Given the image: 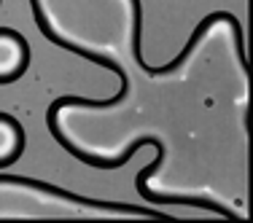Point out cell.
Segmentation results:
<instances>
[{"mask_svg":"<svg viewBox=\"0 0 253 223\" xmlns=\"http://www.w3.org/2000/svg\"><path fill=\"white\" fill-rule=\"evenodd\" d=\"M132 215L167 221L165 213L148 207L94 202L49 183L0 175V218H132Z\"/></svg>","mask_w":253,"mask_h":223,"instance_id":"6da1fadb","label":"cell"},{"mask_svg":"<svg viewBox=\"0 0 253 223\" xmlns=\"http://www.w3.org/2000/svg\"><path fill=\"white\" fill-rule=\"evenodd\" d=\"M30 68V43L22 33L0 27V86L19 81Z\"/></svg>","mask_w":253,"mask_h":223,"instance_id":"7a4b0ae2","label":"cell"},{"mask_svg":"<svg viewBox=\"0 0 253 223\" xmlns=\"http://www.w3.org/2000/svg\"><path fill=\"white\" fill-rule=\"evenodd\" d=\"M25 146H27V135L19 118L0 111V170L16 164L19 156L25 153Z\"/></svg>","mask_w":253,"mask_h":223,"instance_id":"3957f363","label":"cell"}]
</instances>
